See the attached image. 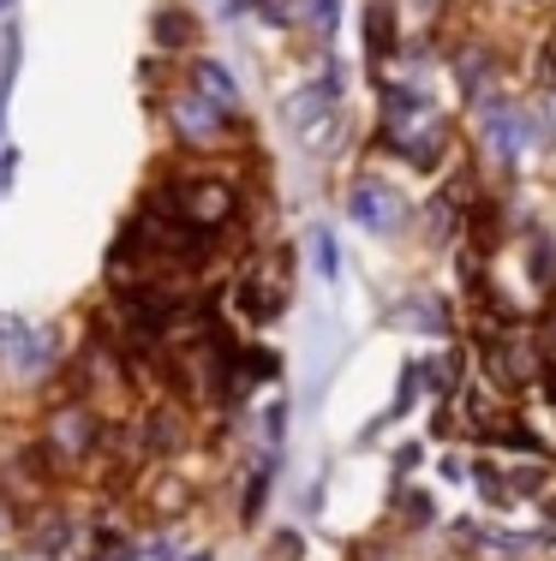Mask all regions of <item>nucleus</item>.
I'll return each instance as SVG.
<instances>
[{"label":"nucleus","mask_w":556,"mask_h":561,"mask_svg":"<svg viewBox=\"0 0 556 561\" xmlns=\"http://www.w3.org/2000/svg\"><path fill=\"white\" fill-rule=\"evenodd\" d=\"M413 400H419V365L407 358V365H401V389H395L389 412H383V424H389V419H401V412H413Z\"/></svg>","instance_id":"obj_22"},{"label":"nucleus","mask_w":556,"mask_h":561,"mask_svg":"<svg viewBox=\"0 0 556 561\" xmlns=\"http://www.w3.org/2000/svg\"><path fill=\"white\" fill-rule=\"evenodd\" d=\"M383 144L401 156L407 168L431 173L449 156V119L419 84H383Z\"/></svg>","instance_id":"obj_3"},{"label":"nucleus","mask_w":556,"mask_h":561,"mask_svg":"<svg viewBox=\"0 0 556 561\" xmlns=\"http://www.w3.org/2000/svg\"><path fill=\"white\" fill-rule=\"evenodd\" d=\"M419 460H425V448H419V443H401V454H395V478H407Z\"/></svg>","instance_id":"obj_28"},{"label":"nucleus","mask_w":556,"mask_h":561,"mask_svg":"<svg viewBox=\"0 0 556 561\" xmlns=\"http://www.w3.org/2000/svg\"><path fill=\"white\" fill-rule=\"evenodd\" d=\"M395 55H401L395 12H389V0H371V7H365V60L383 66V60H395Z\"/></svg>","instance_id":"obj_17"},{"label":"nucleus","mask_w":556,"mask_h":561,"mask_svg":"<svg viewBox=\"0 0 556 561\" xmlns=\"http://www.w3.org/2000/svg\"><path fill=\"white\" fill-rule=\"evenodd\" d=\"M467 365H473V353H467V341H449L443 353H431L425 365H419V389H425L431 400H455V389L467 382Z\"/></svg>","instance_id":"obj_11"},{"label":"nucleus","mask_w":556,"mask_h":561,"mask_svg":"<svg viewBox=\"0 0 556 561\" xmlns=\"http://www.w3.org/2000/svg\"><path fill=\"white\" fill-rule=\"evenodd\" d=\"M263 7V0H228V12H234V19H240V12H258Z\"/></svg>","instance_id":"obj_31"},{"label":"nucleus","mask_w":556,"mask_h":561,"mask_svg":"<svg viewBox=\"0 0 556 561\" xmlns=\"http://www.w3.org/2000/svg\"><path fill=\"white\" fill-rule=\"evenodd\" d=\"M348 221L365 233H395L407 221V197L389 180H353L348 185Z\"/></svg>","instance_id":"obj_9"},{"label":"nucleus","mask_w":556,"mask_h":561,"mask_svg":"<svg viewBox=\"0 0 556 561\" xmlns=\"http://www.w3.org/2000/svg\"><path fill=\"white\" fill-rule=\"evenodd\" d=\"M551 31H556V24H551Z\"/></svg>","instance_id":"obj_34"},{"label":"nucleus","mask_w":556,"mask_h":561,"mask_svg":"<svg viewBox=\"0 0 556 561\" xmlns=\"http://www.w3.org/2000/svg\"><path fill=\"white\" fill-rule=\"evenodd\" d=\"M401 514H407V526H425V519H431V502L419 496V490H401Z\"/></svg>","instance_id":"obj_27"},{"label":"nucleus","mask_w":556,"mask_h":561,"mask_svg":"<svg viewBox=\"0 0 556 561\" xmlns=\"http://www.w3.org/2000/svg\"><path fill=\"white\" fill-rule=\"evenodd\" d=\"M311 251H317V275L336 280L341 275V251H336V233H329V227H317V233H311Z\"/></svg>","instance_id":"obj_24"},{"label":"nucleus","mask_w":556,"mask_h":561,"mask_svg":"<svg viewBox=\"0 0 556 561\" xmlns=\"http://www.w3.org/2000/svg\"><path fill=\"white\" fill-rule=\"evenodd\" d=\"M270 478H275V454H263L258 472H246V484H240V519H258L270 507Z\"/></svg>","instance_id":"obj_20"},{"label":"nucleus","mask_w":556,"mask_h":561,"mask_svg":"<svg viewBox=\"0 0 556 561\" xmlns=\"http://www.w3.org/2000/svg\"><path fill=\"white\" fill-rule=\"evenodd\" d=\"M0 502L19 507V514H36V507L55 502V472H48L36 436L24 431H0Z\"/></svg>","instance_id":"obj_7"},{"label":"nucleus","mask_w":556,"mask_h":561,"mask_svg":"<svg viewBox=\"0 0 556 561\" xmlns=\"http://www.w3.org/2000/svg\"><path fill=\"white\" fill-rule=\"evenodd\" d=\"M19 526H24V514H19V507H7V502H0V543H12V538H19Z\"/></svg>","instance_id":"obj_29"},{"label":"nucleus","mask_w":556,"mask_h":561,"mask_svg":"<svg viewBox=\"0 0 556 561\" xmlns=\"http://www.w3.org/2000/svg\"><path fill=\"white\" fill-rule=\"evenodd\" d=\"M287 305V251H263L228 280V317L240 329H270Z\"/></svg>","instance_id":"obj_6"},{"label":"nucleus","mask_w":556,"mask_h":561,"mask_svg":"<svg viewBox=\"0 0 556 561\" xmlns=\"http://www.w3.org/2000/svg\"><path fill=\"white\" fill-rule=\"evenodd\" d=\"M282 377V358L270 353V346H234V382H275Z\"/></svg>","instance_id":"obj_19"},{"label":"nucleus","mask_w":556,"mask_h":561,"mask_svg":"<svg viewBox=\"0 0 556 561\" xmlns=\"http://www.w3.org/2000/svg\"><path fill=\"white\" fill-rule=\"evenodd\" d=\"M162 119H168V131L180 138V150H222V144H240L246 138V114L216 108V102L197 96L185 78H180V84H168Z\"/></svg>","instance_id":"obj_5"},{"label":"nucleus","mask_w":556,"mask_h":561,"mask_svg":"<svg viewBox=\"0 0 556 561\" xmlns=\"http://www.w3.org/2000/svg\"><path fill=\"white\" fill-rule=\"evenodd\" d=\"M24 335H31V317H7V311H0V358H7Z\"/></svg>","instance_id":"obj_26"},{"label":"nucleus","mask_w":556,"mask_h":561,"mask_svg":"<svg viewBox=\"0 0 556 561\" xmlns=\"http://www.w3.org/2000/svg\"><path fill=\"white\" fill-rule=\"evenodd\" d=\"M185 84L197 90V96H209L216 108H228V114H240V84H234V72L222 60H209V55H197L192 66H185Z\"/></svg>","instance_id":"obj_14"},{"label":"nucleus","mask_w":556,"mask_h":561,"mask_svg":"<svg viewBox=\"0 0 556 561\" xmlns=\"http://www.w3.org/2000/svg\"><path fill=\"white\" fill-rule=\"evenodd\" d=\"M7 365H12V377H24V382L55 377L60 370V329L55 323H31V335L7 353Z\"/></svg>","instance_id":"obj_10"},{"label":"nucleus","mask_w":556,"mask_h":561,"mask_svg":"<svg viewBox=\"0 0 556 561\" xmlns=\"http://www.w3.org/2000/svg\"><path fill=\"white\" fill-rule=\"evenodd\" d=\"M66 394L78 400V407H90L102 424H121L138 412V389H132V370L121 358V346H114L109 335H90L84 346H78L72 358H66Z\"/></svg>","instance_id":"obj_2"},{"label":"nucleus","mask_w":556,"mask_h":561,"mask_svg":"<svg viewBox=\"0 0 556 561\" xmlns=\"http://www.w3.org/2000/svg\"><path fill=\"white\" fill-rule=\"evenodd\" d=\"M455 78H461V90H467V102L485 96V90H497V55L485 43H461L455 48Z\"/></svg>","instance_id":"obj_16"},{"label":"nucleus","mask_w":556,"mask_h":561,"mask_svg":"<svg viewBox=\"0 0 556 561\" xmlns=\"http://www.w3.org/2000/svg\"><path fill=\"white\" fill-rule=\"evenodd\" d=\"M192 36H197L192 12L174 7V0H162V7L150 12V43H156V55H185V48H192Z\"/></svg>","instance_id":"obj_15"},{"label":"nucleus","mask_w":556,"mask_h":561,"mask_svg":"<svg viewBox=\"0 0 556 561\" xmlns=\"http://www.w3.org/2000/svg\"><path fill=\"white\" fill-rule=\"evenodd\" d=\"M287 24H299L306 36L329 43L341 31V0H287Z\"/></svg>","instance_id":"obj_18"},{"label":"nucleus","mask_w":556,"mask_h":561,"mask_svg":"<svg viewBox=\"0 0 556 561\" xmlns=\"http://www.w3.org/2000/svg\"><path fill=\"white\" fill-rule=\"evenodd\" d=\"M102 431H109V424L66 394V400H48V407H43L36 448H43V460H48V472H55V478H84V472L102 478V472H109V466H102Z\"/></svg>","instance_id":"obj_4"},{"label":"nucleus","mask_w":556,"mask_h":561,"mask_svg":"<svg viewBox=\"0 0 556 561\" xmlns=\"http://www.w3.org/2000/svg\"><path fill=\"white\" fill-rule=\"evenodd\" d=\"M473 114H479V131L491 144L497 168L514 173V162H521V102L502 96V90H485V96H473Z\"/></svg>","instance_id":"obj_8"},{"label":"nucleus","mask_w":556,"mask_h":561,"mask_svg":"<svg viewBox=\"0 0 556 561\" xmlns=\"http://www.w3.org/2000/svg\"><path fill=\"white\" fill-rule=\"evenodd\" d=\"M185 561H216V556H209V550H197V556H185Z\"/></svg>","instance_id":"obj_32"},{"label":"nucleus","mask_w":556,"mask_h":561,"mask_svg":"<svg viewBox=\"0 0 556 561\" xmlns=\"http://www.w3.org/2000/svg\"><path fill=\"white\" fill-rule=\"evenodd\" d=\"M473 490H479L485 507H509V502H514V496H509V478H502V466H491V460H473Z\"/></svg>","instance_id":"obj_21"},{"label":"nucleus","mask_w":556,"mask_h":561,"mask_svg":"<svg viewBox=\"0 0 556 561\" xmlns=\"http://www.w3.org/2000/svg\"><path fill=\"white\" fill-rule=\"evenodd\" d=\"M294 556H306V543H299V531H282L275 538V561H294Z\"/></svg>","instance_id":"obj_30"},{"label":"nucleus","mask_w":556,"mask_h":561,"mask_svg":"<svg viewBox=\"0 0 556 561\" xmlns=\"http://www.w3.org/2000/svg\"><path fill=\"white\" fill-rule=\"evenodd\" d=\"M395 329H419V335H455V305L443 293H413L389 311Z\"/></svg>","instance_id":"obj_13"},{"label":"nucleus","mask_w":556,"mask_h":561,"mask_svg":"<svg viewBox=\"0 0 556 561\" xmlns=\"http://www.w3.org/2000/svg\"><path fill=\"white\" fill-rule=\"evenodd\" d=\"M150 204L168 209L174 221H185L192 233H204V239H228L234 227H240V216H246L240 185H234L228 173H216V168L162 173V180H156V192H150Z\"/></svg>","instance_id":"obj_1"},{"label":"nucleus","mask_w":556,"mask_h":561,"mask_svg":"<svg viewBox=\"0 0 556 561\" xmlns=\"http://www.w3.org/2000/svg\"><path fill=\"white\" fill-rule=\"evenodd\" d=\"M533 335H538V353H545V365H556V299L545 305V311H538Z\"/></svg>","instance_id":"obj_25"},{"label":"nucleus","mask_w":556,"mask_h":561,"mask_svg":"<svg viewBox=\"0 0 556 561\" xmlns=\"http://www.w3.org/2000/svg\"><path fill=\"white\" fill-rule=\"evenodd\" d=\"M533 78H538V90H556V31L538 36V48H533Z\"/></svg>","instance_id":"obj_23"},{"label":"nucleus","mask_w":556,"mask_h":561,"mask_svg":"<svg viewBox=\"0 0 556 561\" xmlns=\"http://www.w3.org/2000/svg\"><path fill=\"white\" fill-rule=\"evenodd\" d=\"M7 7H12V0H0V12H7Z\"/></svg>","instance_id":"obj_33"},{"label":"nucleus","mask_w":556,"mask_h":561,"mask_svg":"<svg viewBox=\"0 0 556 561\" xmlns=\"http://www.w3.org/2000/svg\"><path fill=\"white\" fill-rule=\"evenodd\" d=\"M521 257L538 299H556V233L545 221H521Z\"/></svg>","instance_id":"obj_12"}]
</instances>
